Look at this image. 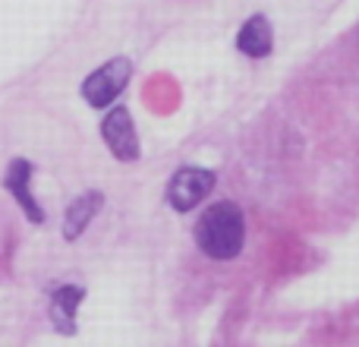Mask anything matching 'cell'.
Instances as JSON below:
<instances>
[{
    "instance_id": "cell-1",
    "label": "cell",
    "mask_w": 359,
    "mask_h": 347,
    "mask_svg": "<svg viewBox=\"0 0 359 347\" xmlns=\"http://www.w3.org/2000/svg\"><path fill=\"white\" fill-rule=\"evenodd\" d=\"M192 237H196V247L202 249L208 259L230 262L246 247V215H243V209L236 202H230V199L211 202L208 209L198 215Z\"/></svg>"
},
{
    "instance_id": "cell-7",
    "label": "cell",
    "mask_w": 359,
    "mask_h": 347,
    "mask_svg": "<svg viewBox=\"0 0 359 347\" xmlns=\"http://www.w3.org/2000/svg\"><path fill=\"white\" fill-rule=\"evenodd\" d=\"M236 48H240V54L252 57V60L271 54L274 29H271V22H268L265 13H255V16H249L246 22L240 25V32H236Z\"/></svg>"
},
{
    "instance_id": "cell-2",
    "label": "cell",
    "mask_w": 359,
    "mask_h": 347,
    "mask_svg": "<svg viewBox=\"0 0 359 347\" xmlns=\"http://www.w3.org/2000/svg\"><path fill=\"white\" fill-rule=\"evenodd\" d=\"M130 76H133V63L126 60V57H114V60L101 63L95 73L86 76V82H82V98L101 111V107L114 105V98L126 89Z\"/></svg>"
},
{
    "instance_id": "cell-5",
    "label": "cell",
    "mask_w": 359,
    "mask_h": 347,
    "mask_svg": "<svg viewBox=\"0 0 359 347\" xmlns=\"http://www.w3.org/2000/svg\"><path fill=\"white\" fill-rule=\"evenodd\" d=\"M29 180H32V162H25V158H13L10 168H6V174H4V186H6V192L19 202V209L25 211V218H29L32 224H41L44 211H41V205L32 199Z\"/></svg>"
},
{
    "instance_id": "cell-6",
    "label": "cell",
    "mask_w": 359,
    "mask_h": 347,
    "mask_svg": "<svg viewBox=\"0 0 359 347\" xmlns=\"http://www.w3.org/2000/svg\"><path fill=\"white\" fill-rule=\"evenodd\" d=\"M104 209V192L101 190H88L82 196H76L69 202V209L63 211V240H79L82 230L95 221V215Z\"/></svg>"
},
{
    "instance_id": "cell-3",
    "label": "cell",
    "mask_w": 359,
    "mask_h": 347,
    "mask_svg": "<svg viewBox=\"0 0 359 347\" xmlns=\"http://www.w3.org/2000/svg\"><path fill=\"white\" fill-rule=\"evenodd\" d=\"M101 136H104V145L111 149V155L123 164H133L139 162L142 155V145H139V136H136V126H133V117L126 107H114V111L104 114L101 120Z\"/></svg>"
},
{
    "instance_id": "cell-8",
    "label": "cell",
    "mask_w": 359,
    "mask_h": 347,
    "mask_svg": "<svg viewBox=\"0 0 359 347\" xmlns=\"http://www.w3.org/2000/svg\"><path fill=\"white\" fill-rule=\"evenodd\" d=\"M86 300L79 284H63L50 294V322L60 335H76V306Z\"/></svg>"
},
{
    "instance_id": "cell-4",
    "label": "cell",
    "mask_w": 359,
    "mask_h": 347,
    "mask_svg": "<svg viewBox=\"0 0 359 347\" xmlns=\"http://www.w3.org/2000/svg\"><path fill=\"white\" fill-rule=\"evenodd\" d=\"M215 171L208 168H180L174 177H170L168 186V202L174 205L177 211H189L215 190Z\"/></svg>"
}]
</instances>
